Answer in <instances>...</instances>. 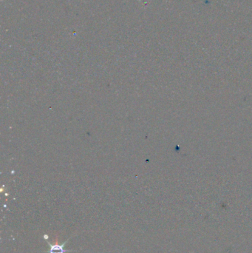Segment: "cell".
Returning <instances> with one entry per match:
<instances>
[{
    "label": "cell",
    "mask_w": 252,
    "mask_h": 253,
    "mask_svg": "<svg viewBox=\"0 0 252 253\" xmlns=\"http://www.w3.org/2000/svg\"><path fill=\"white\" fill-rule=\"evenodd\" d=\"M44 239L47 241V245L50 246V251H49V253H65L67 252H74V251H72V250H65V245L68 244V241L71 239H69L68 240H67L66 242H64L62 245H59V244L58 243V242H56V243H50L48 241V237H47V235H44Z\"/></svg>",
    "instance_id": "obj_1"
}]
</instances>
